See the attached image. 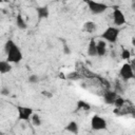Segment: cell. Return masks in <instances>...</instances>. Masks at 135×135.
Returning <instances> with one entry per match:
<instances>
[{"instance_id":"6da1fadb","label":"cell","mask_w":135,"mask_h":135,"mask_svg":"<svg viewBox=\"0 0 135 135\" xmlns=\"http://www.w3.org/2000/svg\"><path fill=\"white\" fill-rule=\"evenodd\" d=\"M4 51L6 53V60L11 63H18L22 59V53L20 51V47L13 41L7 40L4 45Z\"/></svg>"},{"instance_id":"7a4b0ae2","label":"cell","mask_w":135,"mask_h":135,"mask_svg":"<svg viewBox=\"0 0 135 135\" xmlns=\"http://www.w3.org/2000/svg\"><path fill=\"white\" fill-rule=\"evenodd\" d=\"M84 2L86 3L90 12L92 14H95V15L102 14L109 8V6L103 2H98L95 0H84Z\"/></svg>"},{"instance_id":"3957f363","label":"cell","mask_w":135,"mask_h":135,"mask_svg":"<svg viewBox=\"0 0 135 135\" xmlns=\"http://www.w3.org/2000/svg\"><path fill=\"white\" fill-rule=\"evenodd\" d=\"M120 30L118 27L115 26H109L102 34H101V38L110 43H115L117 41V38L119 36Z\"/></svg>"},{"instance_id":"277c9868","label":"cell","mask_w":135,"mask_h":135,"mask_svg":"<svg viewBox=\"0 0 135 135\" xmlns=\"http://www.w3.org/2000/svg\"><path fill=\"white\" fill-rule=\"evenodd\" d=\"M119 76L124 81H128V80L133 79L135 77V73H134V70H133L131 63H124V64H122V66L119 70Z\"/></svg>"},{"instance_id":"5b68a950","label":"cell","mask_w":135,"mask_h":135,"mask_svg":"<svg viewBox=\"0 0 135 135\" xmlns=\"http://www.w3.org/2000/svg\"><path fill=\"white\" fill-rule=\"evenodd\" d=\"M91 128L95 131L105 130L107 129V121L103 117L99 115H93L91 118Z\"/></svg>"},{"instance_id":"8992f818","label":"cell","mask_w":135,"mask_h":135,"mask_svg":"<svg viewBox=\"0 0 135 135\" xmlns=\"http://www.w3.org/2000/svg\"><path fill=\"white\" fill-rule=\"evenodd\" d=\"M17 111H18V119H20V120L27 121L33 115V109L28 108V107L18 105L17 107Z\"/></svg>"},{"instance_id":"52a82bcc","label":"cell","mask_w":135,"mask_h":135,"mask_svg":"<svg viewBox=\"0 0 135 135\" xmlns=\"http://www.w3.org/2000/svg\"><path fill=\"white\" fill-rule=\"evenodd\" d=\"M113 22L117 26L123 25L126 23V17H124L123 13L118 7L114 8V11H113Z\"/></svg>"},{"instance_id":"ba28073f","label":"cell","mask_w":135,"mask_h":135,"mask_svg":"<svg viewBox=\"0 0 135 135\" xmlns=\"http://www.w3.org/2000/svg\"><path fill=\"white\" fill-rule=\"evenodd\" d=\"M117 97H118V94L116 91H110L109 90L103 94V100L108 104H114Z\"/></svg>"},{"instance_id":"9c48e42d","label":"cell","mask_w":135,"mask_h":135,"mask_svg":"<svg viewBox=\"0 0 135 135\" xmlns=\"http://www.w3.org/2000/svg\"><path fill=\"white\" fill-rule=\"evenodd\" d=\"M36 12H37V15H38V18H39V19H45V18H47L49 15H50L47 5H43V6H38V7H36Z\"/></svg>"},{"instance_id":"30bf717a","label":"cell","mask_w":135,"mask_h":135,"mask_svg":"<svg viewBox=\"0 0 135 135\" xmlns=\"http://www.w3.org/2000/svg\"><path fill=\"white\" fill-rule=\"evenodd\" d=\"M82 30H83L84 32H86V33L92 34V33L96 32V30H97V25H96V23L93 22V21H86V22L83 23Z\"/></svg>"},{"instance_id":"8fae6325","label":"cell","mask_w":135,"mask_h":135,"mask_svg":"<svg viewBox=\"0 0 135 135\" xmlns=\"http://www.w3.org/2000/svg\"><path fill=\"white\" fill-rule=\"evenodd\" d=\"M88 55L91 57L97 56V42L94 39H92L88 45Z\"/></svg>"},{"instance_id":"7c38bea8","label":"cell","mask_w":135,"mask_h":135,"mask_svg":"<svg viewBox=\"0 0 135 135\" xmlns=\"http://www.w3.org/2000/svg\"><path fill=\"white\" fill-rule=\"evenodd\" d=\"M107 53V43L105 40H100L97 42V56L102 57Z\"/></svg>"},{"instance_id":"4fadbf2b","label":"cell","mask_w":135,"mask_h":135,"mask_svg":"<svg viewBox=\"0 0 135 135\" xmlns=\"http://www.w3.org/2000/svg\"><path fill=\"white\" fill-rule=\"evenodd\" d=\"M64 130L68 131V132H71V133H73V134H77V133L79 132L78 123H77L76 121H70V122L65 126Z\"/></svg>"},{"instance_id":"5bb4252c","label":"cell","mask_w":135,"mask_h":135,"mask_svg":"<svg viewBox=\"0 0 135 135\" xmlns=\"http://www.w3.org/2000/svg\"><path fill=\"white\" fill-rule=\"evenodd\" d=\"M12 70V65H11V62L9 61H0V73L1 74H6L8 73L9 71Z\"/></svg>"},{"instance_id":"9a60e30c","label":"cell","mask_w":135,"mask_h":135,"mask_svg":"<svg viewBox=\"0 0 135 135\" xmlns=\"http://www.w3.org/2000/svg\"><path fill=\"white\" fill-rule=\"evenodd\" d=\"M16 25H17V27L20 28V30H26V28H27V24H26V22L24 21V19H23V17L21 16V14H18L17 17H16Z\"/></svg>"},{"instance_id":"2e32d148","label":"cell","mask_w":135,"mask_h":135,"mask_svg":"<svg viewBox=\"0 0 135 135\" xmlns=\"http://www.w3.org/2000/svg\"><path fill=\"white\" fill-rule=\"evenodd\" d=\"M91 109V105L86 102V101H83V100H78L77 101V105H76V111H80V110H83V111H89Z\"/></svg>"},{"instance_id":"e0dca14e","label":"cell","mask_w":135,"mask_h":135,"mask_svg":"<svg viewBox=\"0 0 135 135\" xmlns=\"http://www.w3.org/2000/svg\"><path fill=\"white\" fill-rule=\"evenodd\" d=\"M31 120H32V123H33L34 127H40L41 123H42V120H41L40 116L38 114H35V113H33V115L31 117Z\"/></svg>"},{"instance_id":"ac0fdd59","label":"cell","mask_w":135,"mask_h":135,"mask_svg":"<svg viewBox=\"0 0 135 135\" xmlns=\"http://www.w3.org/2000/svg\"><path fill=\"white\" fill-rule=\"evenodd\" d=\"M81 78H82V75L79 74L78 72H72L66 75V79H70V80H79Z\"/></svg>"},{"instance_id":"d6986e66","label":"cell","mask_w":135,"mask_h":135,"mask_svg":"<svg viewBox=\"0 0 135 135\" xmlns=\"http://www.w3.org/2000/svg\"><path fill=\"white\" fill-rule=\"evenodd\" d=\"M124 102H126V100L122 98V97H120V96H118L117 98H116V100H115V102H114V105L117 108V109H121L122 107H123V104H124Z\"/></svg>"},{"instance_id":"ffe728a7","label":"cell","mask_w":135,"mask_h":135,"mask_svg":"<svg viewBox=\"0 0 135 135\" xmlns=\"http://www.w3.org/2000/svg\"><path fill=\"white\" fill-rule=\"evenodd\" d=\"M121 58L122 59H124V60H128V59H130V57H131V53H130V51L129 50H122L121 51Z\"/></svg>"},{"instance_id":"44dd1931","label":"cell","mask_w":135,"mask_h":135,"mask_svg":"<svg viewBox=\"0 0 135 135\" xmlns=\"http://www.w3.org/2000/svg\"><path fill=\"white\" fill-rule=\"evenodd\" d=\"M39 81V77L37 76V75H31V76H28V82L30 83H37Z\"/></svg>"},{"instance_id":"7402d4cb","label":"cell","mask_w":135,"mask_h":135,"mask_svg":"<svg viewBox=\"0 0 135 135\" xmlns=\"http://www.w3.org/2000/svg\"><path fill=\"white\" fill-rule=\"evenodd\" d=\"M8 94H9V90H8L7 88H2V89H1V95L7 96Z\"/></svg>"},{"instance_id":"603a6c76","label":"cell","mask_w":135,"mask_h":135,"mask_svg":"<svg viewBox=\"0 0 135 135\" xmlns=\"http://www.w3.org/2000/svg\"><path fill=\"white\" fill-rule=\"evenodd\" d=\"M42 95H44V96H46V97H49V98L52 97V94H51L50 92H46V91H43V92H42Z\"/></svg>"},{"instance_id":"cb8c5ba5","label":"cell","mask_w":135,"mask_h":135,"mask_svg":"<svg viewBox=\"0 0 135 135\" xmlns=\"http://www.w3.org/2000/svg\"><path fill=\"white\" fill-rule=\"evenodd\" d=\"M64 53H65V54H70V53H71L70 47H69V46H66V44H65V43H64Z\"/></svg>"},{"instance_id":"d4e9b609","label":"cell","mask_w":135,"mask_h":135,"mask_svg":"<svg viewBox=\"0 0 135 135\" xmlns=\"http://www.w3.org/2000/svg\"><path fill=\"white\" fill-rule=\"evenodd\" d=\"M131 65H132V68H133V70L135 71V58H134V59L131 61Z\"/></svg>"},{"instance_id":"484cf974","label":"cell","mask_w":135,"mask_h":135,"mask_svg":"<svg viewBox=\"0 0 135 135\" xmlns=\"http://www.w3.org/2000/svg\"><path fill=\"white\" fill-rule=\"evenodd\" d=\"M132 9L135 11V2H132Z\"/></svg>"},{"instance_id":"4316f807","label":"cell","mask_w":135,"mask_h":135,"mask_svg":"<svg viewBox=\"0 0 135 135\" xmlns=\"http://www.w3.org/2000/svg\"><path fill=\"white\" fill-rule=\"evenodd\" d=\"M132 45L135 46V38H132Z\"/></svg>"}]
</instances>
